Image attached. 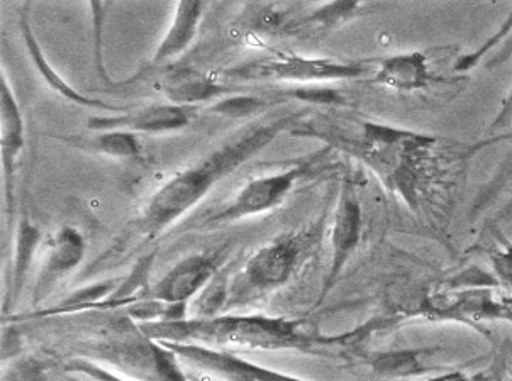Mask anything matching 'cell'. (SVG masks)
<instances>
[{"mask_svg":"<svg viewBox=\"0 0 512 381\" xmlns=\"http://www.w3.org/2000/svg\"><path fill=\"white\" fill-rule=\"evenodd\" d=\"M301 117L302 114L290 112L267 121L255 122L231 136L229 141L216 150L202 156L201 160L173 175L151 195L140 216L131 222L126 236L141 241H153L162 236L168 227H172L202 199H206L219 182L240 170L251 158L260 155L280 134L299 126Z\"/></svg>","mask_w":512,"mask_h":381,"instance_id":"1","label":"cell"},{"mask_svg":"<svg viewBox=\"0 0 512 381\" xmlns=\"http://www.w3.org/2000/svg\"><path fill=\"white\" fill-rule=\"evenodd\" d=\"M140 331L155 343L192 344L207 349H306L311 341L297 324L265 315H212L182 321L146 322Z\"/></svg>","mask_w":512,"mask_h":381,"instance_id":"2","label":"cell"},{"mask_svg":"<svg viewBox=\"0 0 512 381\" xmlns=\"http://www.w3.org/2000/svg\"><path fill=\"white\" fill-rule=\"evenodd\" d=\"M370 61H336L277 53L216 73L229 82H331L372 72Z\"/></svg>","mask_w":512,"mask_h":381,"instance_id":"3","label":"cell"},{"mask_svg":"<svg viewBox=\"0 0 512 381\" xmlns=\"http://www.w3.org/2000/svg\"><path fill=\"white\" fill-rule=\"evenodd\" d=\"M311 165L312 161H299L284 172L251 178L223 209L207 219L204 226L231 224L246 217L260 216L279 207L289 197L297 182L306 177Z\"/></svg>","mask_w":512,"mask_h":381,"instance_id":"4","label":"cell"},{"mask_svg":"<svg viewBox=\"0 0 512 381\" xmlns=\"http://www.w3.org/2000/svg\"><path fill=\"white\" fill-rule=\"evenodd\" d=\"M218 270V254H192L180 260L151 288V299L170 310V321L187 319V304L209 285Z\"/></svg>","mask_w":512,"mask_h":381,"instance_id":"5","label":"cell"},{"mask_svg":"<svg viewBox=\"0 0 512 381\" xmlns=\"http://www.w3.org/2000/svg\"><path fill=\"white\" fill-rule=\"evenodd\" d=\"M173 353L175 358L195 370L204 371L214 378L226 381H304L294 376L284 375L279 371L268 370L262 366L253 365L250 361L238 358L236 354L218 349L201 348L192 344L158 343Z\"/></svg>","mask_w":512,"mask_h":381,"instance_id":"6","label":"cell"},{"mask_svg":"<svg viewBox=\"0 0 512 381\" xmlns=\"http://www.w3.org/2000/svg\"><path fill=\"white\" fill-rule=\"evenodd\" d=\"M362 226V207H360L357 192L353 183L345 182L341 187L340 200L334 212L333 229H331V263H329L328 277L324 280L319 304L333 290L341 271L345 270L346 263L357 251L362 239Z\"/></svg>","mask_w":512,"mask_h":381,"instance_id":"7","label":"cell"},{"mask_svg":"<svg viewBox=\"0 0 512 381\" xmlns=\"http://www.w3.org/2000/svg\"><path fill=\"white\" fill-rule=\"evenodd\" d=\"M301 253V239L287 234L256 249L241 273L253 290L279 288L294 275Z\"/></svg>","mask_w":512,"mask_h":381,"instance_id":"8","label":"cell"},{"mask_svg":"<svg viewBox=\"0 0 512 381\" xmlns=\"http://www.w3.org/2000/svg\"><path fill=\"white\" fill-rule=\"evenodd\" d=\"M84 256V236L75 227H60L55 234H51L41 256V265L34 285V304L48 297L56 283L68 277L82 263Z\"/></svg>","mask_w":512,"mask_h":381,"instance_id":"9","label":"cell"},{"mask_svg":"<svg viewBox=\"0 0 512 381\" xmlns=\"http://www.w3.org/2000/svg\"><path fill=\"white\" fill-rule=\"evenodd\" d=\"M192 109L180 105L155 104L138 111L121 112L114 116L90 117L89 129L95 133L104 131H128V133H172L189 126Z\"/></svg>","mask_w":512,"mask_h":381,"instance_id":"10","label":"cell"},{"mask_svg":"<svg viewBox=\"0 0 512 381\" xmlns=\"http://www.w3.org/2000/svg\"><path fill=\"white\" fill-rule=\"evenodd\" d=\"M0 153H2V175H4V194L7 207H14V182H16L17 166L24 151V117L7 83L6 73L0 75Z\"/></svg>","mask_w":512,"mask_h":381,"instance_id":"11","label":"cell"},{"mask_svg":"<svg viewBox=\"0 0 512 381\" xmlns=\"http://www.w3.org/2000/svg\"><path fill=\"white\" fill-rule=\"evenodd\" d=\"M206 9V2H197V0H182L177 4L172 24L151 58L155 65L172 63L189 50L195 36L199 33V24Z\"/></svg>","mask_w":512,"mask_h":381,"instance_id":"12","label":"cell"},{"mask_svg":"<svg viewBox=\"0 0 512 381\" xmlns=\"http://www.w3.org/2000/svg\"><path fill=\"white\" fill-rule=\"evenodd\" d=\"M162 90L170 104L192 107L199 102L228 94L229 87L219 80L218 75H209L192 68H177L165 75Z\"/></svg>","mask_w":512,"mask_h":381,"instance_id":"13","label":"cell"},{"mask_svg":"<svg viewBox=\"0 0 512 381\" xmlns=\"http://www.w3.org/2000/svg\"><path fill=\"white\" fill-rule=\"evenodd\" d=\"M375 82L394 90L423 89L429 82L428 65L421 53L390 56L380 60L375 70Z\"/></svg>","mask_w":512,"mask_h":381,"instance_id":"14","label":"cell"},{"mask_svg":"<svg viewBox=\"0 0 512 381\" xmlns=\"http://www.w3.org/2000/svg\"><path fill=\"white\" fill-rule=\"evenodd\" d=\"M21 29H23L26 46H28L29 58L33 60L34 67L38 68L39 75L50 85L51 89L78 105H85V107H92V109H107V111L119 112V114L124 111L123 107H117V105L107 104V102H101L97 99H87L84 95L78 94L77 90H73L63 78L56 75L55 70L46 61L41 46L34 38L33 29L29 26L28 12H23V16H21Z\"/></svg>","mask_w":512,"mask_h":381,"instance_id":"15","label":"cell"},{"mask_svg":"<svg viewBox=\"0 0 512 381\" xmlns=\"http://www.w3.org/2000/svg\"><path fill=\"white\" fill-rule=\"evenodd\" d=\"M92 150L117 160H138L143 148L136 134L128 131H104L92 139Z\"/></svg>","mask_w":512,"mask_h":381,"instance_id":"16","label":"cell"},{"mask_svg":"<svg viewBox=\"0 0 512 381\" xmlns=\"http://www.w3.org/2000/svg\"><path fill=\"white\" fill-rule=\"evenodd\" d=\"M39 231L31 226L29 222H23L17 236L16 265H14V280H12V297L16 299L21 287H23L24 277L28 271L31 261H33L34 251L38 248Z\"/></svg>","mask_w":512,"mask_h":381,"instance_id":"17","label":"cell"},{"mask_svg":"<svg viewBox=\"0 0 512 381\" xmlns=\"http://www.w3.org/2000/svg\"><path fill=\"white\" fill-rule=\"evenodd\" d=\"M373 368L387 376L416 375L423 368V361L419 353H387L373 361Z\"/></svg>","mask_w":512,"mask_h":381,"instance_id":"18","label":"cell"},{"mask_svg":"<svg viewBox=\"0 0 512 381\" xmlns=\"http://www.w3.org/2000/svg\"><path fill=\"white\" fill-rule=\"evenodd\" d=\"M270 102L258 97V95H233L228 99L219 100L218 104L212 105L211 111L219 116L226 117H248L256 112L263 111Z\"/></svg>","mask_w":512,"mask_h":381,"instance_id":"19","label":"cell"},{"mask_svg":"<svg viewBox=\"0 0 512 381\" xmlns=\"http://www.w3.org/2000/svg\"><path fill=\"white\" fill-rule=\"evenodd\" d=\"M228 282L226 278L218 273L216 277L212 278L209 285L202 290L199 295V299L195 302L197 307V317H212V315H218V310L221 309V305L226 302V295H228Z\"/></svg>","mask_w":512,"mask_h":381,"instance_id":"20","label":"cell"},{"mask_svg":"<svg viewBox=\"0 0 512 381\" xmlns=\"http://www.w3.org/2000/svg\"><path fill=\"white\" fill-rule=\"evenodd\" d=\"M365 9L362 4L358 2H340V4H329V6L323 7L321 11L316 12L312 21H319L321 24L326 26H334V24L340 23V21H348L351 16H357L358 12Z\"/></svg>","mask_w":512,"mask_h":381,"instance_id":"21","label":"cell"},{"mask_svg":"<svg viewBox=\"0 0 512 381\" xmlns=\"http://www.w3.org/2000/svg\"><path fill=\"white\" fill-rule=\"evenodd\" d=\"M90 9H92V16H94V41H95V65H97V72L101 75L106 82H109V77H107L106 67H104V23H106V6L104 4H99V2H94V4H90Z\"/></svg>","mask_w":512,"mask_h":381,"instance_id":"22","label":"cell"},{"mask_svg":"<svg viewBox=\"0 0 512 381\" xmlns=\"http://www.w3.org/2000/svg\"><path fill=\"white\" fill-rule=\"evenodd\" d=\"M512 31V14L511 16L507 17L506 23L502 24V28L497 31L492 38L485 43L484 46H480L479 50L475 51L474 55H468L463 56L462 60L458 61L457 63V70H460V72H465V70H468L470 67H474L475 63L482 58V56L485 55V53H489L494 46L499 45V43H502L504 39L509 36V33Z\"/></svg>","mask_w":512,"mask_h":381,"instance_id":"23","label":"cell"},{"mask_svg":"<svg viewBox=\"0 0 512 381\" xmlns=\"http://www.w3.org/2000/svg\"><path fill=\"white\" fill-rule=\"evenodd\" d=\"M492 263L499 283L512 287V244L507 243L506 248L492 258Z\"/></svg>","mask_w":512,"mask_h":381,"instance_id":"24","label":"cell"},{"mask_svg":"<svg viewBox=\"0 0 512 381\" xmlns=\"http://www.w3.org/2000/svg\"><path fill=\"white\" fill-rule=\"evenodd\" d=\"M428 381H482L480 378H470V376L462 375V373H450V375L436 376Z\"/></svg>","mask_w":512,"mask_h":381,"instance_id":"25","label":"cell"},{"mask_svg":"<svg viewBox=\"0 0 512 381\" xmlns=\"http://www.w3.org/2000/svg\"><path fill=\"white\" fill-rule=\"evenodd\" d=\"M512 114V94L511 97H509V100H507V104L504 105V111H502L501 117H497L496 124H499V122H504L506 119H509V116Z\"/></svg>","mask_w":512,"mask_h":381,"instance_id":"26","label":"cell"},{"mask_svg":"<svg viewBox=\"0 0 512 381\" xmlns=\"http://www.w3.org/2000/svg\"><path fill=\"white\" fill-rule=\"evenodd\" d=\"M511 55H512V41H511V43H509V45H507L506 50L502 51V55L499 56V58H496V60L492 61V67H494V65H497V63H502V61L507 60V58H509V56H511Z\"/></svg>","mask_w":512,"mask_h":381,"instance_id":"27","label":"cell"},{"mask_svg":"<svg viewBox=\"0 0 512 381\" xmlns=\"http://www.w3.org/2000/svg\"><path fill=\"white\" fill-rule=\"evenodd\" d=\"M504 304L509 305V307H512V299H506V302Z\"/></svg>","mask_w":512,"mask_h":381,"instance_id":"28","label":"cell"},{"mask_svg":"<svg viewBox=\"0 0 512 381\" xmlns=\"http://www.w3.org/2000/svg\"><path fill=\"white\" fill-rule=\"evenodd\" d=\"M512 381V380H511Z\"/></svg>","mask_w":512,"mask_h":381,"instance_id":"29","label":"cell"}]
</instances>
